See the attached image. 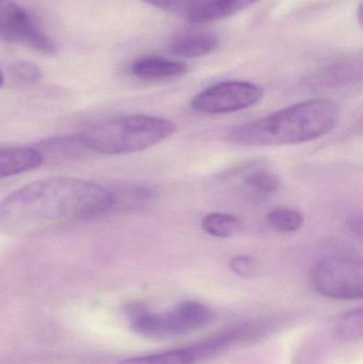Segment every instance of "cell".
<instances>
[{"instance_id":"44dd1931","label":"cell","mask_w":363,"mask_h":364,"mask_svg":"<svg viewBox=\"0 0 363 364\" xmlns=\"http://www.w3.org/2000/svg\"><path fill=\"white\" fill-rule=\"evenodd\" d=\"M4 74H2L1 70H0V87H1L2 85H4Z\"/></svg>"},{"instance_id":"3957f363","label":"cell","mask_w":363,"mask_h":364,"mask_svg":"<svg viewBox=\"0 0 363 364\" xmlns=\"http://www.w3.org/2000/svg\"><path fill=\"white\" fill-rule=\"evenodd\" d=\"M176 132V124L170 119L134 114L94 124L77 138L82 149L100 155L119 156L151 149Z\"/></svg>"},{"instance_id":"5b68a950","label":"cell","mask_w":363,"mask_h":364,"mask_svg":"<svg viewBox=\"0 0 363 364\" xmlns=\"http://www.w3.org/2000/svg\"><path fill=\"white\" fill-rule=\"evenodd\" d=\"M310 282L328 299H358L363 296V262L353 254H337L320 259L310 272Z\"/></svg>"},{"instance_id":"ba28073f","label":"cell","mask_w":363,"mask_h":364,"mask_svg":"<svg viewBox=\"0 0 363 364\" xmlns=\"http://www.w3.org/2000/svg\"><path fill=\"white\" fill-rule=\"evenodd\" d=\"M189 70V65L178 60L163 57H143L130 66V72L136 78L145 81H164L180 78Z\"/></svg>"},{"instance_id":"52a82bcc","label":"cell","mask_w":363,"mask_h":364,"mask_svg":"<svg viewBox=\"0 0 363 364\" xmlns=\"http://www.w3.org/2000/svg\"><path fill=\"white\" fill-rule=\"evenodd\" d=\"M0 40L23 45L48 57L58 53L55 41L14 0H0Z\"/></svg>"},{"instance_id":"d6986e66","label":"cell","mask_w":363,"mask_h":364,"mask_svg":"<svg viewBox=\"0 0 363 364\" xmlns=\"http://www.w3.org/2000/svg\"><path fill=\"white\" fill-rule=\"evenodd\" d=\"M143 1L166 12L185 15L191 0H143Z\"/></svg>"},{"instance_id":"4fadbf2b","label":"cell","mask_w":363,"mask_h":364,"mask_svg":"<svg viewBox=\"0 0 363 364\" xmlns=\"http://www.w3.org/2000/svg\"><path fill=\"white\" fill-rule=\"evenodd\" d=\"M330 333L342 341H356L363 335L362 308L337 314L330 322Z\"/></svg>"},{"instance_id":"9c48e42d","label":"cell","mask_w":363,"mask_h":364,"mask_svg":"<svg viewBox=\"0 0 363 364\" xmlns=\"http://www.w3.org/2000/svg\"><path fill=\"white\" fill-rule=\"evenodd\" d=\"M220 40L211 32L183 31L175 34L168 43V51L177 57L194 59L210 55L219 47Z\"/></svg>"},{"instance_id":"7a4b0ae2","label":"cell","mask_w":363,"mask_h":364,"mask_svg":"<svg viewBox=\"0 0 363 364\" xmlns=\"http://www.w3.org/2000/svg\"><path fill=\"white\" fill-rule=\"evenodd\" d=\"M339 117L334 100L315 98L237 126L228 132L227 141L249 147L302 144L330 134Z\"/></svg>"},{"instance_id":"e0dca14e","label":"cell","mask_w":363,"mask_h":364,"mask_svg":"<svg viewBox=\"0 0 363 364\" xmlns=\"http://www.w3.org/2000/svg\"><path fill=\"white\" fill-rule=\"evenodd\" d=\"M11 77L16 85L30 87L36 85L42 79V70L36 64L28 61H17L11 64Z\"/></svg>"},{"instance_id":"5bb4252c","label":"cell","mask_w":363,"mask_h":364,"mask_svg":"<svg viewBox=\"0 0 363 364\" xmlns=\"http://www.w3.org/2000/svg\"><path fill=\"white\" fill-rule=\"evenodd\" d=\"M241 178L247 188L261 196L274 194L281 186L275 173L260 166H249L241 172Z\"/></svg>"},{"instance_id":"30bf717a","label":"cell","mask_w":363,"mask_h":364,"mask_svg":"<svg viewBox=\"0 0 363 364\" xmlns=\"http://www.w3.org/2000/svg\"><path fill=\"white\" fill-rule=\"evenodd\" d=\"M258 0H191L185 16L200 23L232 16L251 6Z\"/></svg>"},{"instance_id":"ffe728a7","label":"cell","mask_w":363,"mask_h":364,"mask_svg":"<svg viewBox=\"0 0 363 364\" xmlns=\"http://www.w3.org/2000/svg\"><path fill=\"white\" fill-rule=\"evenodd\" d=\"M350 227H351L352 231H353L355 235H359L362 237V216H354L352 218L351 222H350Z\"/></svg>"},{"instance_id":"ac0fdd59","label":"cell","mask_w":363,"mask_h":364,"mask_svg":"<svg viewBox=\"0 0 363 364\" xmlns=\"http://www.w3.org/2000/svg\"><path fill=\"white\" fill-rule=\"evenodd\" d=\"M229 267L234 274L243 278H253L259 273V264L249 256L234 257L229 261Z\"/></svg>"},{"instance_id":"8fae6325","label":"cell","mask_w":363,"mask_h":364,"mask_svg":"<svg viewBox=\"0 0 363 364\" xmlns=\"http://www.w3.org/2000/svg\"><path fill=\"white\" fill-rule=\"evenodd\" d=\"M209 360L202 341L187 348L125 359L117 364H200Z\"/></svg>"},{"instance_id":"6da1fadb","label":"cell","mask_w":363,"mask_h":364,"mask_svg":"<svg viewBox=\"0 0 363 364\" xmlns=\"http://www.w3.org/2000/svg\"><path fill=\"white\" fill-rule=\"evenodd\" d=\"M114 207V195L95 182L51 177L26 184L0 201V223L13 231H32L87 220Z\"/></svg>"},{"instance_id":"9a60e30c","label":"cell","mask_w":363,"mask_h":364,"mask_svg":"<svg viewBox=\"0 0 363 364\" xmlns=\"http://www.w3.org/2000/svg\"><path fill=\"white\" fill-rule=\"evenodd\" d=\"M240 218L228 213L207 214L202 220V228L205 232L215 237H229L238 232L241 228Z\"/></svg>"},{"instance_id":"8992f818","label":"cell","mask_w":363,"mask_h":364,"mask_svg":"<svg viewBox=\"0 0 363 364\" xmlns=\"http://www.w3.org/2000/svg\"><path fill=\"white\" fill-rule=\"evenodd\" d=\"M264 90L247 81H223L192 98L191 108L204 114H226L251 108L261 100Z\"/></svg>"},{"instance_id":"277c9868","label":"cell","mask_w":363,"mask_h":364,"mask_svg":"<svg viewBox=\"0 0 363 364\" xmlns=\"http://www.w3.org/2000/svg\"><path fill=\"white\" fill-rule=\"evenodd\" d=\"M130 327L141 337L151 340L172 339L195 333L215 321L212 309L198 301H181L163 312H151L140 305L128 310Z\"/></svg>"},{"instance_id":"2e32d148","label":"cell","mask_w":363,"mask_h":364,"mask_svg":"<svg viewBox=\"0 0 363 364\" xmlns=\"http://www.w3.org/2000/svg\"><path fill=\"white\" fill-rule=\"evenodd\" d=\"M266 224L278 232H296L304 225V218L300 212L289 208H277L269 212Z\"/></svg>"},{"instance_id":"7c38bea8","label":"cell","mask_w":363,"mask_h":364,"mask_svg":"<svg viewBox=\"0 0 363 364\" xmlns=\"http://www.w3.org/2000/svg\"><path fill=\"white\" fill-rule=\"evenodd\" d=\"M43 155L31 147L0 149V179L36 170L42 164Z\"/></svg>"}]
</instances>
